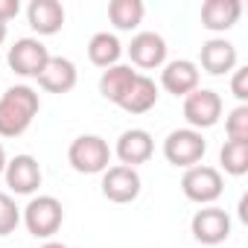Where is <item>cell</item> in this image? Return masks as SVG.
Returning <instances> with one entry per match:
<instances>
[{
    "label": "cell",
    "instance_id": "6da1fadb",
    "mask_svg": "<svg viewBox=\"0 0 248 248\" xmlns=\"http://www.w3.org/2000/svg\"><path fill=\"white\" fill-rule=\"evenodd\" d=\"M41 108L38 91L30 85H12L0 96V138H21Z\"/></svg>",
    "mask_w": 248,
    "mask_h": 248
},
{
    "label": "cell",
    "instance_id": "7a4b0ae2",
    "mask_svg": "<svg viewBox=\"0 0 248 248\" xmlns=\"http://www.w3.org/2000/svg\"><path fill=\"white\" fill-rule=\"evenodd\" d=\"M21 222L27 225V231L35 239H50L53 233H59L64 222V207L56 196H35L21 210Z\"/></svg>",
    "mask_w": 248,
    "mask_h": 248
},
{
    "label": "cell",
    "instance_id": "3957f363",
    "mask_svg": "<svg viewBox=\"0 0 248 248\" xmlns=\"http://www.w3.org/2000/svg\"><path fill=\"white\" fill-rule=\"evenodd\" d=\"M67 161L82 175H99L111 164V146L99 135H79L67 149Z\"/></svg>",
    "mask_w": 248,
    "mask_h": 248
},
{
    "label": "cell",
    "instance_id": "277c9868",
    "mask_svg": "<svg viewBox=\"0 0 248 248\" xmlns=\"http://www.w3.org/2000/svg\"><path fill=\"white\" fill-rule=\"evenodd\" d=\"M204 152H207V140L196 129H175L164 140V158L172 167H181V170H190V167L202 164Z\"/></svg>",
    "mask_w": 248,
    "mask_h": 248
},
{
    "label": "cell",
    "instance_id": "5b68a950",
    "mask_svg": "<svg viewBox=\"0 0 248 248\" xmlns=\"http://www.w3.org/2000/svg\"><path fill=\"white\" fill-rule=\"evenodd\" d=\"M181 190H184V196H187L190 202L207 207V204H213V202L222 196L225 178H222V172H219L216 167L196 164V167L184 170V175H181Z\"/></svg>",
    "mask_w": 248,
    "mask_h": 248
},
{
    "label": "cell",
    "instance_id": "8992f818",
    "mask_svg": "<svg viewBox=\"0 0 248 248\" xmlns=\"http://www.w3.org/2000/svg\"><path fill=\"white\" fill-rule=\"evenodd\" d=\"M222 96L210 88H196L193 93L184 96V120H187V129H213L219 117H222Z\"/></svg>",
    "mask_w": 248,
    "mask_h": 248
},
{
    "label": "cell",
    "instance_id": "52a82bcc",
    "mask_svg": "<svg viewBox=\"0 0 248 248\" xmlns=\"http://www.w3.org/2000/svg\"><path fill=\"white\" fill-rule=\"evenodd\" d=\"M6 62H9V67H12L18 76L38 79V73H41L44 64L50 62V50H47L38 38H18V41L9 47Z\"/></svg>",
    "mask_w": 248,
    "mask_h": 248
},
{
    "label": "cell",
    "instance_id": "ba28073f",
    "mask_svg": "<svg viewBox=\"0 0 248 248\" xmlns=\"http://www.w3.org/2000/svg\"><path fill=\"white\" fill-rule=\"evenodd\" d=\"M190 231L202 245H219L231 236V216H228V210H222L216 204H207V207L193 213Z\"/></svg>",
    "mask_w": 248,
    "mask_h": 248
},
{
    "label": "cell",
    "instance_id": "9c48e42d",
    "mask_svg": "<svg viewBox=\"0 0 248 248\" xmlns=\"http://www.w3.org/2000/svg\"><path fill=\"white\" fill-rule=\"evenodd\" d=\"M140 187H143V181H140L138 170H132V167L117 164V167H108L102 172V196L114 204L135 202L140 196Z\"/></svg>",
    "mask_w": 248,
    "mask_h": 248
},
{
    "label": "cell",
    "instance_id": "30bf717a",
    "mask_svg": "<svg viewBox=\"0 0 248 248\" xmlns=\"http://www.w3.org/2000/svg\"><path fill=\"white\" fill-rule=\"evenodd\" d=\"M152 152H155V140L146 129H126L117 138V146H114V155L120 158V164L132 167V170L146 164L152 158Z\"/></svg>",
    "mask_w": 248,
    "mask_h": 248
},
{
    "label": "cell",
    "instance_id": "8fae6325",
    "mask_svg": "<svg viewBox=\"0 0 248 248\" xmlns=\"http://www.w3.org/2000/svg\"><path fill=\"white\" fill-rule=\"evenodd\" d=\"M129 59L140 70H158L167 64V41L158 32H138L129 44Z\"/></svg>",
    "mask_w": 248,
    "mask_h": 248
},
{
    "label": "cell",
    "instance_id": "7c38bea8",
    "mask_svg": "<svg viewBox=\"0 0 248 248\" xmlns=\"http://www.w3.org/2000/svg\"><path fill=\"white\" fill-rule=\"evenodd\" d=\"M3 175H6L9 190L18 193V196H32V193L41 187V178H44V175H41V164H38L32 155H15V158L6 164Z\"/></svg>",
    "mask_w": 248,
    "mask_h": 248
},
{
    "label": "cell",
    "instance_id": "4fadbf2b",
    "mask_svg": "<svg viewBox=\"0 0 248 248\" xmlns=\"http://www.w3.org/2000/svg\"><path fill=\"white\" fill-rule=\"evenodd\" d=\"M161 85L172 96H187L199 88V64L190 59H172L161 70Z\"/></svg>",
    "mask_w": 248,
    "mask_h": 248
},
{
    "label": "cell",
    "instance_id": "5bb4252c",
    "mask_svg": "<svg viewBox=\"0 0 248 248\" xmlns=\"http://www.w3.org/2000/svg\"><path fill=\"white\" fill-rule=\"evenodd\" d=\"M236 47L225 38H207L202 44V53H199V62L204 67V73L210 76H225V73H233L236 70Z\"/></svg>",
    "mask_w": 248,
    "mask_h": 248
},
{
    "label": "cell",
    "instance_id": "9a60e30c",
    "mask_svg": "<svg viewBox=\"0 0 248 248\" xmlns=\"http://www.w3.org/2000/svg\"><path fill=\"white\" fill-rule=\"evenodd\" d=\"M76 82H79V70L64 56H50V62L38 73V85L50 93H67L76 88Z\"/></svg>",
    "mask_w": 248,
    "mask_h": 248
},
{
    "label": "cell",
    "instance_id": "2e32d148",
    "mask_svg": "<svg viewBox=\"0 0 248 248\" xmlns=\"http://www.w3.org/2000/svg\"><path fill=\"white\" fill-rule=\"evenodd\" d=\"M27 21L38 35H56L64 27V6L59 0H32L27 6Z\"/></svg>",
    "mask_w": 248,
    "mask_h": 248
},
{
    "label": "cell",
    "instance_id": "e0dca14e",
    "mask_svg": "<svg viewBox=\"0 0 248 248\" xmlns=\"http://www.w3.org/2000/svg\"><path fill=\"white\" fill-rule=\"evenodd\" d=\"M242 15L239 0H204L202 3V27L210 32H228Z\"/></svg>",
    "mask_w": 248,
    "mask_h": 248
},
{
    "label": "cell",
    "instance_id": "ac0fdd59",
    "mask_svg": "<svg viewBox=\"0 0 248 248\" xmlns=\"http://www.w3.org/2000/svg\"><path fill=\"white\" fill-rule=\"evenodd\" d=\"M158 96L161 93H158L155 79L146 76V73H138L135 82H132V88L126 91V96L120 99V108L129 111V114H146V111H152L158 105Z\"/></svg>",
    "mask_w": 248,
    "mask_h": 248
},
{
    "label": "cell",
    "instance_id": "d6986e66",
    "mask_svg": "<svg viewBox=\"0 0 248 248\" xmlns=\"http://www.w3.org/2000/svg\"><path fill=\"white\" fill-rule=\"evenodd\" d=\"M120 56H123V44L114 32H93L91 41H88V59L93 67H114L120 64Z\"/></svg>",
    "mask_w": 248,
    "mask_h": 248
},
{
    "label": "cell",
    "instance_id": "ffe728a7",
    "mask_svg": "<svg viewBox=\"0 0 248 248\" xmlns=\"http://www.w3.org/2000/svg\"><path fill=\"white\" fill-rule=\"evenodd\" d=\"M135 76H138V70H132V64H114V67L102 70V76H99V93L108 102L120 105V99L126 96V91L132 88Z\"/></svg>",
    "mask_w": 248,
    "mask_h": 248
},
{
    "label": "cell",
    "instance_id": "44dd1931",
    "mask_svg": "<svg viewBox=\"0 0 248 248\" xmlns=\"http://www.w3.org/2000/svg\"><path fill=\"white\" fill-rule=\"evenodd\" d=\"M146 15L143 0H111L108 3V21L120 30V32H132L140 27Z\"/></svg>",
    "mask_w": 248,
    "mask_h": 248
},
{
    "label": "cell",
    "instance_id": "7402d4cb",
    "mask_svg": "<svg viewBox=\"0 0 248 248\" xmlns=\"http://www.w3.org/2000/svg\"><path fill=\"white\" fill-rule=\"evenodd\" d=\"M219 164L228 175L239 178L248 172V140H225L219 149Z\"/></svg>",
    "mask_w": 248,
    "mask_h": 248
},
{
    "label": "cell",
    "instance_id": "603a6c76",
    "mask_svg": "<svg viewBox=\"0 0 248 248\" xmlns=\"http://www.w3.org/2000/svg\"><path fill=\"white\" fill-rule=\"evenodd\" d=\"M18 225H21V207L15 204V199L9 193L0 190V236L15 233Z\"/></svg>",
    "mask_w": 248,
    "mask_h": 248
},
{
    "label": "cell",
    "instance_id": "cb8c5ba5",
    "mask_svg": "<svg viewBox=\"0 0 248 248\" xmlns=\"http://www.w3.org/2000/svg\"><path fill=\"white\" fill-rule=\"evenodd\" d=\"M228 140H248V105H236L225 120Z\"/></svg>",
    "mask_w": 248,
    "mask_h": 248
},
{
    "label": "cell",
    "instance_id": "d4e9b609",
    "mask_svg": "<svg viewBox=\"0 0 248 248\" xmlns=\"http://www.w3.org/2000/svg\"><path fill=\"white\" fill-rule=\"evenodd\" d=\"M231 93L239 99V105L248 102V67H236L231 79Z\"/></svg>",
    "mask_w": 248,
    "mask_h": 248
},
{
    "label": "cell",
    "instance_id": "484cf974",
    "mask_svg": "<svg viewBox=\"0 0 248 248\" xmlns=\"http://www.w3.org/2000/svg\"><path fill=\"white\" fill-rule=\"evenodd\" d=\"M18 12H21L18 0H0V21H3V24H9L12 18H18Z\"/></svg>",
    "mask_w": 248,
    "mask_h": 248
},
{
    "label": "cell",
    "instance_id": "4316f807",
    "mask_svg": "<svg viewBox=\"0 0 248 248\" xmlns=\"http://www.w3.org/2000/svg\"><path fill=\"white\" fill-rule=\"evenodd\" d=\"M38 248H70V245H64V242H56V239H47V242H41Z\"/></svg>",
    "mask_w": 248,
    "mask_h": 248
},
{
    "label": "cell",
    "instance_id": "83f0119b",
    "mask_svg": "<svg viewBox=\"0 0 248 248\" xmlns=\"http://www.w3.org/2000/svg\"><path fill=\"white\" fill-rule=\"evenodd\" d=\"M6 164H9V158H6V149H3V143H0V175H3Z\"/></svg>",
    "mask_w": 248,
    "mask_h": 248
},
{
    "label": "cell",
    "instance_id": "f1b7e54d",
    "mask_svg": "<svg viewBox=\"0 0 248 248\" xmlns=\"http://www.w3.org/2000/svg\"><path fill=\"white\" fill-rule=\"evenodd\" d=\"M6 32H9V30H6V24L0 21V47H3V41H6Z\"/></svg>",
    "mask_w": 248,
    "mask_h": 248
}]
</instances>
